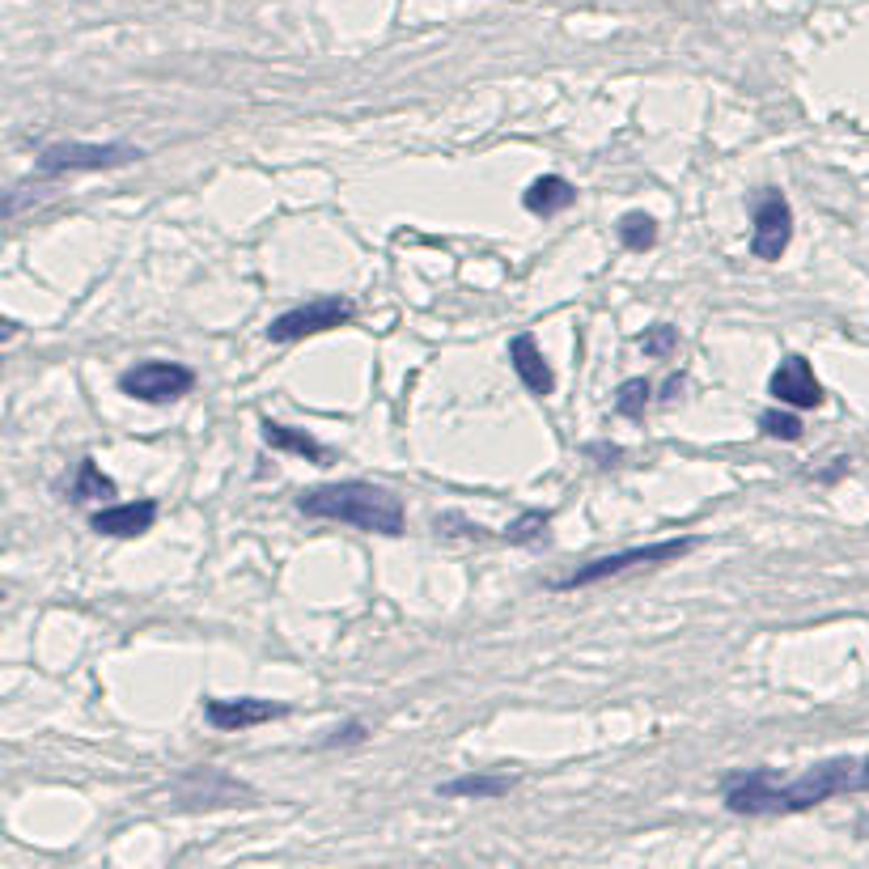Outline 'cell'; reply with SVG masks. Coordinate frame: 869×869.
<instances>
[{
  "label": "cell",
  "instance_id": "17",
  "mask_svg": "<svg viewBox=\"0 0 869 869\" xmlns=\"http://www.w3.org/2000/svg\"><path fill=\"white\" fill-rule=\"evenodd\" d=\"M547 526H552V513L547 509H526L518 522H509L505 539L522 543V547H535V543H547Z\"/></svg>",
  "mask_w": 869,
  "mask_h": 869
},
{
  "label": "cell",
  "instance_id": "4",
  "mask_svg": "<svg viewBox=\"0 0 869 869\" xmlns=\"http://www.w3.org/2000/svg\"><path fill=\"white\" fill-rule=\"evenodd\" d=\"M145 157V149L123 145V140H106V145H94V140H56L39 153L34 170L43 179H60V174H81V170H119L132 166Z\"/></svg>",
  "mask_w": 869,
  "mask_h": 869
},
{
  "label": "cell",
  "instance_id": "6",
  "mask_svg": "<svg viewBox=\"0 0 869 869\" xmlns=\"http://www.w3.org/2000/svg\"><path fill=\"white\" fill-rule=\"evenodd\" d=\"M793 242V204L780 187H764L751 195V255L776 263Z\"/></svg>",
  "mask_w": 869,
  "mask_h": 869
},
{
  "label": "cell",
  "instance_id": "11",
  "mask_svg": "<svg viewBox=\"0 0 869 869\" xmlns=\"http://www.w3.org/2000/svg\"><path fill=\"white\" fill-rule=\"evenodd\" d=\"M509 365H513L518 382H522L535 399L556 395V374H552V365H547L543 348H539V340H535L530 331H522V335H513V340H509Z\"/></svg>",
  "mask_w": 869,
  "mask_h": 869
},
{
  "label": "cell",
  "instance_id": "19",
  "mask_svg": "<svg viewBox=\"0 0 869 869\" xmlns=\"http://www.w3.org/2000/svg\"><path fill=\"white\" fill-rule=\"evenodd\" d=\"M797 407H768V412H759V429L764 437H776V441H802V420L793 416Z\"/></svg>",
  "mask_w": 869,
  "mask_h": 869
},
{
  "label": "cell",
  "instance_id": "24",
  "mask_svg": "<svg viewBox=\"0 0 869 869\" xmlns=\"http://www.w3.org/2000/svg\"><path fill=\"white\" fill-rule=\"evenodd\" d=\"M857 836H869V819H861V823H857Z\"/></svg>",
  "mask_w": 869,
  "mask_h": 869
},
{
  "label": "cell",
  "instance_id": "20",
  "mask_svg": "<svg viewBox=\"0 0 869 869\" xmlns=\"http://www.w3.org/2000/svg\"><path fill=\"white\" fill-rule=\"evenodd\" d=\"M641 348H645V357L666 361L670 352L679 348V331L670 327V323H653V327H645V335H641Z\"/></svg>",
  "mask_w": 869,
  "mask_h": 869
},
{
  "label": "cell",
  "instance_id": "7",
  "mask_svg": "<svg viewBox=\"0 0 869 869\" xmlns=\"http://www.w3.org/2000/svg\"><path fill=\"white\" fill-rule=\"evenodd\" d=\"M195 390V369L179 361H136L132 369L119 374V395L136 403H174Z\"/></svg>",
  "mask_w": 869,
  "mask_h": 869
},
{
  "label": "cell",
  "instance_id": "1",
  "mask_svg": "<svg viewBox=\"0 0 869 869\" xmlns=\"http://www.w3.org/2000/svg\"><path fill=\"white\" fill-rule=\"evenodd\" d=\"M844 793H869V755H836L823 764H810L789 780L772 768L730 772L721 780V802L730 814H802Z\"/></svg>",
  "mask_w": 869,
  "mask_h": 869
},
{
  "label": "cell",
  "instance_id": "2",
  "mask_svg": "<svg viewBox=\"0 0 869 869\" xmlns=\"http://www.w3.org/2000/svg\"><path fill=\"white\" fill-rule=\"evenodd\" d=\"M297 509L318 522H340L361 535H386L399 539L407 526V509L390 488L369 484V480H340V484H318L297 492Z\"/></svg>",
  "mask_w": 869,
  "mask_h": 869
},
{
  "label": "cell",
  "instance_id": "23",
  "mask_svg": "<svg viewBox=\"0 0 869 869\" xmlns=\"http://www.w3.org/2000/svg\"><path fill=\"white\" fill-rule=\"evenodd\" d=\"M683 390V374H675V378H666V386H662V399H675Z\"/></svg>",
  "mask_w": 869,
  "mask_h": 869
},
{
  "label": "cell",
  "instance_id": "13",
  "mask_svg": "<svg viewBox=\"0 0 869 869\" xmlns=\"http://www.w3.org/2000/svg\"><path fill=\"white\" fill-rule=\"evenodd\" d=\"M259 433H263V446H272V450H285V454H301V458H310V463H323L327 458V446L318 441L314 433H306V429H293V424H280V420H259Z\"/></svg>",
  "mask_w": 869,
  "mask_h": 869
},
{
  "label": "cell",
  "instance_id": "9",
  "mask_svg": "<svg viewBox=\"0 0 869 869\" xmlns=\"http://www.w3.org/2000/svg\"><path fill=\"white\" fill-rule=\"evenodd\" d=\"M204 717H208L212 730L238 734V730H255V725H268V721H276V717H289V704L259 700V696H238V700L204 696Z\"/></svg>",
  "mask_w": 869,
  "mask_h": 869
},
{
  "label": "cell",
  "instance_id": "10",
  "mask_svg": "<svg viewBox=\"0 0 869 869\" xmlns=\"http://www.w3.org/2000/svg\"><path fill=\"white\" fill-rule=\"evenodd\" d=\"M157 522V501L149 496H140V501H123V505H106L90 518V530L94 535H106V539H140L149 535Z\"/></svg>",
  "mask_w": 869,
  "mask_h": 869
},
{
  "label": "cell",
  "instance_id": "8",
  "mask_svg": "<svg viewBox=\"0 0 869 869\" xmlns=\"http://www.w3.org/2000/svg\"><path fill=\"white\" fill-rule=\"evenodd\" d=\"M768 395L776 403H785V407H797V412H814V407H823L827 390H823L819 378H814V365L802 357V352H789V357L772 369Z\"/></svg>",
  "mask_w": 869,
  "mask_h": 869
},
{
  "label": "cell",
  "instance_id": "21",
  "mask_svg": "<svg viewBox=\"0 0 869 869\" xmlns=\"http://www.w3.org/2000/svg\"><path fill=\"white\" fill-rule=\"evenodd\" d=\"M352 742H365V721H344L340 730H331V738L323 742V747L335 751V747H352Z\"/></svg>",
  "mask_w": 869,
  "mask_h": 869
},
{
  "label": "cell",
  "instance_id": "5",
  "mask_svg": "<svg viewBox=\"0 0 869 869\" xmlns=\"http://www.w3.org/2000/svg\"><path fill=\"white\" fill-rule=\"evenodd\" d=\"M352 318H357L352 297L327 293V297L306 301V306H293L285 314H276L272 327H268V340L272 344H297V340H306V335H323V331H335V327H348Z\"/></svg>",
  "mask_w": 869,
  "mask_h": 869
},
{
  "label": "cell",
  "instance_id": "3",
  "mask_svg": "<svg viewBox=\"0 0 869 869\" xmlns=\"http://www.w3.org/2000/svg\"><path fill=\"white\" fill-rule=\"evenodd\" d=\"M696 539H662V543H645V547H628V552H611V556H598L590 564H581L569 577L552 581V590L569 594V590H585V585H598L607 577H619V573H632V569H658V564H670V560H683Z\"/></svg>",
  "mask_w": 869,
  "mask_h": 869
},
{
  "label": "cell",
  "instance_id": "15",
  "mask_svg": "<svg viewBox=\"0 0 869 869\" xmlns=\"http://www.w3.org/2000/svg\"><path fill=\"white\" fill-rule=\"evenodd\" d=\"M115 492L119 488H115L111 475H102V467L94 463V458H81L73 484H68V501H77V505H85V501H111Z\"/></svg>",
  "mask_w": 869,
  "mask_h": 869
},
{
  "label": "cell",
  "instance_id": "18",
  "mask_svg": "<svg viewBox=\"0 0 869 869\" xmlns=\"http://www.w3.org/2000/svg\"><path fill=\"white\" fill-rule=\"evenodd\" d=\"M649 399H653V386L645 378H628V382H619V390H615V412L624 416V420H641Z\"/></svg>",
  "mask_w": 869,
  "mask_h": 869
},
{
  "label": "cell",
  "instance_id": "12",
  "mask_svg": "<svg viewBox=\"0 0 869 869\" xmlns=\"http://www.w3.org/2000/svg\"><path fill=\"white\" fill-rule=\"evenodd\" d=\"M577 204V187L564 179V174H539L535 183H530L522 191V208L530 212V217H560L564 208Z\"/></svg>",
  "mask_w": 869,
  "mask_h": 869
},
{
  "label": "cell",
  "instance_id": "22",
  "mask_svg": "<svg viewBox=\"0 0 869 869\" xmlns=\"http://www.w3.org/2000/svg\"><path fill=\"white\" fill-rule=\"evenodd\" d=\"M585 454L607 458V467H615V458H624V450H619V446H598V441H594V446H585Z\"/></svg>",
  "mask_w": 869,
  "mask_h": 869
},
{
  "label": "cell",
  "instance_id": "16",
  "mask_svg": "<svg viewBox=\"0 0 869 869\" xmlns=\"http://www.w3.org/2000/svg\"><path fill=\"white\" fill-rule=\"evenodd\" d=\"M615 234H619V242H624V251L645 255V251H653V246H658V221H653L649 212L632 208V212H624V217H619Z\"/></svg>",
  "mask_w": 869,
  "mask_h": 869
},
{
  "label": "cell",
  "instance_id": "14",
  "mask_svg": "<svg viewBox=\"0 0 869 869\" xmlns=\"http://www.w3.org/2000/svg\"><path fill=\"white\" fill-rule=\"evenodd\" d=\"M518 780L505 776V772H467V776H454L446 785H437V797H471V802H496L505 797Z\"/></svg>",
  "mask_w": 869,
  "mask_h": 869
}]
</instances>
